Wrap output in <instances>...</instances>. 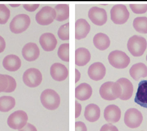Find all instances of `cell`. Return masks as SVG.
Masks as SVG:
<instances>
[{"label": "cell", "mask_w": 147, "mask_h": 131, "mask_svg": "<svg viewBox=\"0 0 147 131\" xmlns=\"http://www.w3.org/2000/svg\"><path fill=\"white\" fill-rule=\"evenodd\" d=\"M10 5L13 7H17L20 6V4H10Z\"/></svg>", "instance_id": "cell-42"}, {"label": "cell", "mask_w": 147, "mask_h": 131, "mask_svg": "<svg viewBox=\"0 0 147 131\" xmlns=\"http://www.w3.org/2000/svg\"><path fill=\"white\" fill-rule=\"evenodd\" d=\"M111 19L115 24H122L126 23L129 17V12L125 5L117 4L110 11Z\"/></svg>", "instance_id": "cell-6"}, {"label": "cell", "mask_w": 147, "mask_h": 131, "mask_svg": "<svg viewBox=\"0 0 147 131\" xmlns=\"http://www.w3.org/2000/svg\"><path fill=\"white\" fill-rule=\"evenodd\" d=\"M58 55L61 60L69 61V44L66 43L60 45L58 51Z\"/></svg>", "instance_id": "cell-29"}, {"label": "cell", "mask_w": 147, "mask_h": 131, "mask_svg": "<svg viewBox=\"0 0 147 131\" xmlns=\"http://www.w3.org/2000/svg\"><path fill=\"white\" fill-rule=\"evenodd\" d=\"M147 81H142L139 83L134 102L141 107L146 108H147Z\"/></svg>", "instance_id": "cell-18"}, {"label": "cell", "mask_w": 147, "mask_h": 131, "mask_svg": "<svg viewBox=\"0 0 147 131\" xmlns=\"http://www.w3.org/2000/svg\"><path fill=\"white\" fill-rule=\"evenodd\" d=\"M10 16V10L4 4H0V24H6Z\"/></svg>", "instance_id": "cell-30"}, {"label": "cell", "mask_w": 147, "mask_h": 131, "mask_svg": "<svg viewBox=\"0 0 147 131\" xmlns=\"http://www.w3.org/2000/svg\"><path fill=\"white\" fill-rule=\"evenodd\" d=\"M9 85L7 75L0 74V93L2 92L7 93Z\"/></svg>", "instance_id": "cell-33"}, {"label": "cell", "mask_w": 147, "mask_h": 131, "mask_svg": "<svg viewBox=\"0 0 147 131\" xmlns=\"http://www.w3.org/2000/svg\"><path fill=\"white\" fill-rule=\"evenodd\" d=\"M129 74L134 80H138L140 78L147 76V67L142 63L135 64L130 69Z\"/></svg>", "instance_id": "cell-22"}, {"label": "cell", "mask_w": 147, "mask_h": 131, "mask_svg": "<svg viewBox=\"0 0 147 131\" xmlns=\"http://www.w3.org/2000/svg\"><path fill=\"white\" fill-rule=\"evenodd\" d=\"M54 9L56 13L55 19L57 21H64L69 18V7L67 4H58Z\"/></svg>", "instance_id": "cell-26"}, {"label": "cell", "mask_w": 147, "mask_h": 131, "mask_svg": "<svg viewBox=\"0 0 147 131\" xmlns=\"http://www.w3.org/2000/svg\"><path fill=\"white\" fill-rule=\"evenodd\" d=\"M56 17L54 9L50 6H45L36 14V20L38 24L42 26L50 24Z\"/></svg>", "instance_id": "cell-9"}, {"label": "cell", "mask_w": 147, "mask_h": 131, "mask_svg": "<svg viewBox=\"0 0 147 131\" xmlns=\"http://www.w3.org/2000/svg\"><path fill=\"white\" fill-rule=\"evenodd\" d=\"M28 120V115L26 112L22 110H18L9 116L7 124L11 128L20 130L27 124Z\"/></svg>", "instance_id": "cell-8"}, {"label": "cell", "mask_w": 147, "mask_h": 131, "mask_svg": "<svg viewBox=\"0 0 147 131\" xmlns=\"http://www.w3.org/2000/svg\"><path fill=\"white\" fill-rule=\"evenodd\" d=\"M92 94V88L86 83H82L76 88V97L81 101H85L89 99Z\"/></svg>", "instance_id": "cell-21"}, {"label": "cell", "mask_w": 147, "mask_h": 131, "mask_svg": "<svg viewBox=\"0 0 147 131\" xmlns=\"http://www.w3.org/2000/svg\"><path fill=\"white\" fill-rule=\"evenodd\" d=\"M100 131H119L117 127L111 124H106L101 128Z\"/></svg>", "instance_id": "cell-35"}, {"label": "cell", "mask_w": 147, "mask_h": 131, "mask_svg": "<svg viewBox=\"0 0 147 131\" xmlns=\"http://www.w3.org/2000/svg\"><path fill=\"white\" fill-rule=\"evenodd\" d=\"M90 26L85 19H80L76 22V38L78 40L85 38L89 33Z\"/></svg>", "instance_id": "cell-20"}, {"label": "cell", "mask_w": 147, "mask_h": 131, "mask_svg": "<svg viewBox=\"0 0 147 131\" xmlns=\"http://www.w3.org/2000/svg\"><path fill=\"white\" fill-rule=\"evenodd\" d=\"M108 59L110 64L117 69L126 68L130 61L129 57L125 52L118 50L110 52Z\"/></svg>", "instance_id": "cell-4"}, {"label": "cell", "mask_w": 147, "mask_h": 131, "mask_svg": "<svg viewBox=\"0 0 147 131\" xmlns=\"http://www.w3.org/2000/svg\"><path fill=\"white\" fill-rule=\"evenodd\" d=\"M23 80L27 86L35 88L39 86L42 80V76L40 71L35 68L27 69L24 73Z\"/></svg>", "instance_id": "cell-7"}, {"label": "cell", "mask_w": 147, "mask_h": 131, "mask_svg": "<svg viewBox=\"0 0 147 131\" xmlns=\"http://www.w3.org/2000/svg\"><path fill=\"white\" fill-rule=\"evenodd\" d=\"M30 18L27 15H18L12 19L10 23V30L13 33H21L28 28L30 25Z\"/></svg>", "instance_id": "cell-5"}, {"label": "cell", "mask_w": 147, "mask_h": 131, "mask_svg": "<svg viewBox=\"0 0 147 131\" xmlns=\"http://www.w3.org/2000/svg\"><path fill=\"white\" fill-rule=\"evenodd\" d=\"M143 120L142 113L137 109L132 108L127 110L125 113L124 121L126 126L131 128L138 127Z\"/></svg>", "instance_id": "cell-10"}, {"label": "cell", "mask_w": 147, "mask_h": 131, "mask_svg": "<svg viewBox=\"0 0 147 131\" xmlns=\"http://www.w3.org/2000/svg\"><path fill=\"white\" fill-rule=\"evenodd\" d=\"M76 118H78L80 115L82 110L81 105L78 102H76Z\"/></svg>", "instance_id": "cell-39"}, {"label": "cell", "mask_w": 147, "mask_h": 131, "mask_svg": "<svg viewBox=\"0 0 147 131\" xmlns=\"http://www.w3.org/2000/svg\"><path fill=\"white\" fill-rule=\"evenodd\" d=\"M50 73L54 80L59 82L65 80L68 75L67 68L60 63H55L51 66Z\"/></svg>", "instance_id": "cell-12"}, {"label": "cell", "mask_w": 147, "mask_h": 131, "mask_svg": "<svg viewBox=\"0 0 147 131\" xmlns=\"http://www.w3.org/2000/svg\"><path fill=\"white\" fill-rule=\"evenodd\" d=\"M3 66L7 70L15 72L19 70L21 66V61L20 58L15 55H9L6 56L3 60Z\"/></svg>", "instance_id": "cell-19"}, {"label": "cell", "mask_w": 147, "mask_h": 131, "mask_svg": "<svg viewBox=\"0 0 147 131\" xmlns=\"http://www.w3.org/2000/svg\"><path fill=\"white\" fill-rule=\"evenodd\" d=\"M121 93L120 85L117 82H106L102 84L100 89L101 97L108 101L117 99L121 95Z\"/></svg>", "instance_id": "cell-1"}, {"label": "cell", "mask_w": 147, "mask_h": 131, "mask_svg": "<svg viewBox=\"0 0 147 131\" xmlns=\"http://www.w3.org/2000/svg\"><path fill=\"white\" fill-rule=\"evenodd\" d=\"M89 18L94 24L102 26L107 20V15L105 10L103 8L93 7L90 9L88 13Z\"/></svg>", "instance_id": "cell-11"}, {"label": "cell", "mask_w": 147, "mask_h": 131, "mask_svg": "<svg viewBox=\"0 0 147 131\" xmlns=\"http://www.w3.org/2000/svg\"><path fill=\"white\" fill-rule=\"evenodd\" d=\"M116 82L120 85L122 90L121 95L119 98L123 101L129 99L131 97L133 92V85L130 81L127 78H122Z\"/></svg>", "instance_id": "cell-17"}, {"label": "cell", "mask_w": 147, "mask_h": 131, "mask_svg": "<svg viewBox=\"0 0 147 131\" xmlns=\"http://www.w3.org/2000/svg\"><path fill=\"white\" fill-rule=\"evenodd\" d=\"M39 43L44 51L50 52L53 51L56 47L57 41L53 34L48 32L41 36Z\"/></svg>", "instance_id": "cell-15"}, {"label": "cell", "mask_w": 147, "mask_h": 131, "mask_svg": "<svg viewBox=\"0 0 147 131\" xmlns=\"http://www.w3.org/2000/svg\"><path fill=\"white\" fill-rule=\"evenodd\" d=\"M130 7L134 13L142 14L147 11V4H130Z\"/></svg>", "instance_id": "cell-32"}, {"label": "cell", "mask_w": 147, "mask_h": 131, "mask_svg": "<svg viewBox=\"0 0 147 131\" xmlns=\"http://www.w3.org/2000/svg\"><path fill=\"white\" fill-rule=\"evenodd\" d=\"M133 26L134 29L141 33H147V18L137 17L134 19Z\"/></svg>", "instance_id": "cell-28"}, {"label": "cell", "mask_w": 147, "mask_h": 131, "mask_svg": "<svg viewBox=\"0 0 147 131\" xmlns=\"http://www.w3.org/2000/svg\"><path fill=\"white\" fill-rule=\"evenodd\" d=\"M104 116L108 122L114 124L120 120L121 111L117 106L111 105L107 106L105 109Z\"/></svg>", "instance_id": "cell-16"}, {"label": "cell", "mask_w": 147, "mask_h": 131, "mask_svg": "<svg viewBox=\"0 0 147 131\" xmlns=\"http://www.w3.org/2000/svg\"><path fill=\"white\" fill-rule=\"evenodd\" d=\"M91 56L87 49L80 48L76 51V64L79 66H85L90 61Z\"/></svg>", "instance_id": "cell-24"}, {"label": "cell", "mask_w": 147, "mask_h": 131, "mask_svg": "<svg viewBox=\"0 0 147 131\" xmlns=\"http://www.w3.org/2000/svg\"><path fill=\"white\" fill-rule=\"evenodd\" d=\"M19 131H37L36 127L32 124L28 123Z\"/></svg>", "instance_id": "cell-38"}, {"label": "cell", "mask_w": 147, "mask_h": 131, "mask_svg": "<svg viewBox=\"0 0 147 131\" xmlns=\"http://www.w3.org/2000/svg\"><path fill=\"white\" fill-rule=\"evenodd\" d=\"M6 43L4 38L0 36V53L3 52L5 50Z\"/></svg>", "instance_id": "cell-40"}, {"label": "cell", "mask_w": 147, "mask_h": 131, "mask_svg": "<svg viewBox=\"0 0 147 131\" xmlns=\"http://www.w3.org/2000/svg\"><path fill=\"white\" fill-rule=\"evenodd\" d=\"M93 42L95 47L101 51L107 49L110 44L109 37L102 33H99L96 34L93 38Z\"/></svg>", "instance_id": "cell-25"}, {"label": "cell", "mask_w": 147, "mask_h": 131, "mask_svg": "<svg viewBox=\"0 0 147 131\" xmlns=\"http://www.w3.org/2000/svg\"><path fill=\"white\" fill-rule=\"evenodd\" d=\"M105 74V67L101 62L94 63L88 68V76L93 80H101L104 77Z\"/></svg>", "instance_id": "cell-14"}, {"label": "cell", "mask_w": 147, "mask_h": 131, "mask_svg": "<svg viewBox=\"0 0 147 131\" xmlns=\"http://www.w3.org/2000/svg\"><path fill=\"white\" fill-rule=\"evenodd\" d=\"M84 115L86 120L90 122L97 121L100 116V109L96 105L90 104L86 107Z\"/></svg>", "instance_id": "cell-23"}, {"label": "cell", "mask_w": 147, "mask_h": 131, "mask_svg": "<svg viewBox=\"0 0 147 131\" xmlns=\"http://www.w3.org/2000/svg\"><path fill=\"white\" fill-rule=\"evenodd\" d=\"M127 47L132 55L135 57L141 56L146 49V40L142 36L134 35L129 39Z\"/></svg>", "instance_id": "cell-3"}, {"label": "cell", "mask_w": 147, "mask_h": 131, "mask_svg": "<svg viewBox=\"0 0 147 131\" xmlns=\"http://www.w3.org/2000/svg\"><path fill=\"white\" fill-rule=\"evenodd\" d=\"M22 55L24 58L27 61H34L39 56V48L35 43H27L23 48Z\"/></svg>", "instance_id": "cell-13"}, {"label": "cell", "mask_w": 147, "mask_h": 131, "mask_svg": "<svg viewBox=\"0 0 147 131\" xmlns=\"http://www.w3.org/2000/svg\"><path fill=\"white\" fill-rule=\"evenodd\" d=\"M39 4H23L24 7L25 9L29 12H34L39 6Z\"/></svg>", "instance_id": "cell-36"}, {"label": "cell", "mask_w": 147, "mask_h": 131, "mask_svg": "<svg viewBox=\"0 0 147 131\" xmlns=\"http://www.w3.org/2000/svg\"><path fill=\"white\" fill-rule=\"evenodd\" d=\"M76 131H87L86 125L81 122L76 123Z\"/></svg>", "instance_id": "cell-37"}, {"label": "cell", "mask_w": 147, "mask_h": 131, "mask_svg": "<svg viewBox=\"0 0 147 131\" xmlns=\"http://www.w3.org/2000/svg\"><path fill=\"white\" fill-rule=\"evenodd\" d=\"M40 100L43 106L51 110L57 109L60 103V96L55 91L51 89H47L42 92Z\"/></svg>", "instance_id": "cell-2"}, {"label": "cell", "mask_w": 147, "mask_h": 131, "mask_svg": "<svg viewBox=\"0 0 147 131\" xmlns=\"http://www.w3.org/2000/svg\"><path fill=\"white\" fill-rule=\"evenodd\" d=\"M7 77L8 78L9 82L7 93H11L15 90L17 86L16 82L14 78L12 76L7 75Z\"/></svg>", "instance_id": "cell-34"}, {"label": "cell", "mask_w": 147, "mask_h": 131, "mask_svg": "<svg viewBox=\"0 0 147 131\" xmlns=\"http://www.w3.org/2000/svg\"><path fill=\"white\" fill-rule=\"evenodd\" d=\"M59 38L63 41L69 39V23L60 26L58 32Z\"/></svg>", "instance_id": "cell-31"}, {"label": "cell", "mask_w": 147, "mask_h": 131, "mask_svg": "<svg viewBox=\"0 0 147 131\" xmlns=\"http://www.w3.org/2000/svg\"><path fill=\"white\" fill-rule=\"evenodd\" d=\"M76 82L77 83L78 80H79L80 78V74L78 70L77 69H76Z\"/></svg>", "instance_id": "cell-41"}, {"label": "cell", "mask_w": 147, "mask_h": 131, "mask_svg": "<svg viewBox=\"0 0 147 131\" xmlns=\"http://www.w3.org/2000/svg\"><path fill=\"white\" fill-rule=\"evenodd\" d=\"M15 105V99L12 97L4 96L0 97V111L1 112H8L13 109Z\"/></svg>", "instance_id": "cell-27"}]
</instances>
